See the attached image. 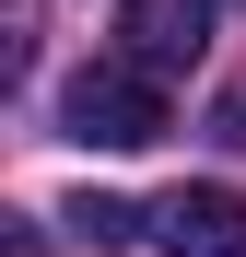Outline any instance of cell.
Returning a JSON list of instances; mask_svg holds the SVG:
<instances>
[{"instance_id":"obj_2","label":"cell","mask_w":246,"mask_h":257,"mask_svg":"<svg viewBox=\"0 0 246 257\" xmlns=\"http://www.w3.org/2000/svg\"><path fill=\"white\" fill-rule=\"evenodd\" d=\"M152 245L164 257H246V199L234 187H164L152 199Z\"/></svg>"},{"instance_id":"obj_1","label":"cell","mask_w":246,"mask_h":257,"mask_svg":"<svg viewBox=\"0 0 246 257\" xmlns=\"http://www.w3.org/2000/svg\"><path fill=\"white\" fill-rule=\"evenodd\" d=\"M59 128L82 152H141V141H164V82L141 59H82L59 82Z\"/></svg>"},{"instance_id":"obj_6","label":"cell","mask_w":246,"mask_h":257,"mask_svg":"<svg viewBox=\"0 0 246 257\" xmlns=\"http://www.w3.org/2000/svg\"><path fill=\"white\" fill-rule=\"evenodd\" d=\"M12 257H47V245H35V234H12Z\"/></svg>"},{"instance_id":"obj_3","label":"cell","mask_w":246,"mask_h":257,"mask_svg":"<svg viewBox=\"0 0 246 257\" xmlns=\"http://www.w3.org/2000/svg\"><path fill=\"white\" fill-rule=\"evenodd\" d=\"M117 35H129V59L164 82V70H188L211 47V0H117Z\"/></svg>"},{"instance_id":"obj_4","label":"cell","mask_w":246,"mask_h":257,"mask_svg":"<svg viewBox=\"0 0 246 257\" xmlns=\"http://www.w3.org/2000/svg\"><path fill=\"white\" fill-rule=\"evenodd\" d=\"M59 222H70V245H94V257H106V245H141V234H152V210L106 199V187H82V199L59 210Z\"/></svg>"},{"instance_id":"obj_5","label":"cell","mask_w":246,"mask_h":257,"mask_svg":"<svg viewBox=\"0 0 246 257\" xmlns=\"http://www.w3.org/2000/svg\"><path fill=\"white\" fill-rule=\"evenodd\" d=\"M223 141H234V152H246V94H223Z\"/></svg>"}]
</instances>
